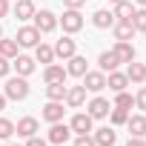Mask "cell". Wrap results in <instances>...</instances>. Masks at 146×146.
<instances>
[{
    "instance_id": "cell-1",
    "label": "cell",
    "mask_w": 146,
    "mask_h": 146,
    "mask_svg": "<svg viewBox=\"0 0 146 146\" xmlns=\"http://www.w3.org/2000/svg\"><path fill=\"white\" fill-rule=\"evenodd\" d=\"M6 100H26L29 98V83H26V78H9L6 80Z\"/></svg>"
},
{
    "instance_id": "cell-37",
    "label": "cell",
    "mask_w": 146,
    "mask_h": 146,
    "mask_svg": "<svg viewBox=\"0 0 146 146\" xmlns=\"http://www.w3.org/2000/svg\"><path fill=\"white\" fill-rule=\"evenodd\" d=\"M83 3H86V0H63V6H66V9H80Z\"/></svg>"
},
{
    "instance_id": "cell-43",
    "label": "cell",
    "mask_w": 146,
    "mask_h": 146,
    "mask_svg": "<svg viewBox=\"0 0 146 146\" xmlns=\"http://www.w3.org/2000/svg\"><path fill=\"white\" fill-rule=\"evenodd\" d=\"M109 3H120V0H109Z\"/></svg>"
},
{
    "instance_id": "cell-31",
    "label": "cell",
    "mask_w": 146,
    "mask_h": 146,
    "mask_svg": "<svg viewBox=\"0 0 146 146\" xmlns=\"http://www.w3.org/2000/svg\"><path fill=\"white\" fill-rule=\"evenodd\" d=\"M109 115H112V126H123V123L129 120V112H126V109H115V106H112Z\"/></svg>"
},
{
    "instance_id": "cell-6",
    "label": "cell",
    "mask_w": 146,
    "mask_h": 146,
    "mask_svg": "<svg viewBox=\"0 0 146 146\" xmlns=\"http://www.w3.org/2000/svg\"><path fill=\"white\" fill-rule=\"evenodd\" d=\"M69 137H72V129H69L66 123H60V120H57V123H52V129H49V135H46V140H49V143H54V146H63Z\"/></svg>"
},
{
    "instance_id": "cell-11",
    "label": "cell",
    "mask_w": 146,
    "mask_h": 146,
    "mask_svg": "<svg viewBox=\"0 0 146 146\" xmlns=\"http://www.w3.org/2000/svg\"><path fill=\"white\" fill-rule=\"evenodd\" d=\"M63 100H49L46 106H43V120H49V123H57V120H63Z\"/></svg>"
},
{
    "instance_id": "cell-38",
    "label": "cell",
    "mask_w": 146,
    "mask_h": 146,
    "mask_svg": "<svg viewBox=\"0 0 146 146\" xmlns=\"http://www.w3.org/2000/svg\"><path fill=\"white\" fill-rule=\"evenodd\" d=\"M126 146H146V140H143V137H129Z\"/></svg>"
},
{
    "instance_id": "cell-24",
    "label": "cell",
    "mask_w": 146,
    "mask_h": 146,
    "mask_svg": "<svg viewBox=\"0 0 146 146\" xmlns=\"http://www.w3.org/2000/svg\"><path fill=\"white\" fill-rule=\"evenodd\" d=\"M112 15H115V20H132V15H135V6L129 3V0H120V3H115Z\"/></svg>"
},
{
    "instance_id": "cell-16",
    "label": "cell",
    "mask_w": 146,
    "mask_h": 146,
    "mask_svg": "<svg viewBox=\"0 0 146 146\" xmlns=\"http://www.w3.org/2000/svg\"><path fill=\"white\" fill-rule=\"evenodd\" d=\"M37 120L35 117H20L17 120V126H15V132H17V137H32V135H37Z\"/></svg>"
},
{
    "instance_id": "cell-33",
    "label": "cell",
    "mask_w": 146,
    "mask_h": 146,
    "mask_svg": "<svg viewBox=\"0 0 146 146\" xmlns=\"http://www.w3.org/2000/svg\"><path fill=\"white\" fill-rule=\"evenodd\" d=\"M135 106H137V109H143V112H146V86H140V92H137V95H135Z\"/></svg>"
},
{
    "instance_id": "cell-15",
    "label": "cell",
    "mask_w": 146,
    "mask_h": 146,
    "mask_svg": "<svg viewBox=\"0 0 146 146\" xmlns=\"http://www.w3.org/2000/svg\"><path fill=\"white\" fill-rule=\"evenodd\" d=\"M69 129H72V132H78V135H89V132H92V117H89L86 112H80V115L72 117Z\"/></svg>"
},
{
    "instance_id": "cell-34",
    "label": "cell",
    "mask_w": 146,
    "mask_h": 146,
    "mask_svg": "<svg viewBox=\"0 0 146 146\" xmlns=\"http://www.w3.org/2000/svg\"><path fill=\"white\" fill-rule=\"evenodd\" d=\"M75 146H95V137L92 135H78L75 137Z\"/></svg>"
},
{
    "instance_id": "cell-21",
    "label": "cell",
    "mask_w": 146,
    "mask_h": 146,
    "mask_svg": "<svg viewBox=\"0 0 146 146\" xmlns=\"http://www.w3.org/2000/svg\"><path fill=\"white\" fill-rule=\"evenodd\" d=\"M92 23H95L98 29H112V26H115V15H112L109 9H98V12L92 15Z\"/></svg>"
},
{
    "instance_id": "cell-44",
    "label": "cell",
    "mask_w": 146,
    "mask_h": 146,
    "mask_svg": "<svg viewBox=\"0 0 146 146\" xmlns=\"http://www.w3.org/2000/svg\"><path fill=\"white\" fill-rule=\"evenodd\" d=\"M15 146H20V143H15Z\"/></svg>"
},
{
    "instance_id": "cell-25",
    "label": "cell",
    "mask_w": 146,
    "mask_h": 146,
    "mask_svg": "<svg viewBox=\"0 0 146 146\" xmlns=\"http://www.w3.org/2000/svg\"><path fill=\"white\" fill-rule=\"evenodd\" d=\"M98 66H100V72H115V69L120 66V60L115 57V52H100V57H98Z\"/></svg>"
},
{
    "instance_id": "cell-14",
    "label": "cell",
    "mask_w": 146,
    "mask_h": 146,
    "mask_svg": "<svg viewBox=\"0 0 146 146\" xmlns=\"http://www.w3.org/2000/svg\"><path fill=\"white\" fill-rule=\"evenodd\" d=\"M112 52H115V57H117L120 63H132V60H135V46H132L129 40H117Z\"/></svg>"
},
{
    "instance_id": "cell-41",
    "label": "cell",
    "mask_w": 146,
    "mask_h": 146,
    "mask_svg": "<svg viewBox=\"0 0 146 146\" xmlns=\"http://www.w3.org/2000/svg\"><path fill=\"white\" fill-rule=\"evenodd\" d=\"M135 3H137V6H146V0H135Z\"/></svg>"
},
{
    "instance_id": "cell-26",
    "label": "cell",
    "mask_w": 146,
    "mask_h": 146,
    "mask_svg": "<svg viewBox=\"0 0 146 146\" xmlns=\"http://www.w3.org/2000/svg\"><path fill=\"white\" fill-rule=\"evenodd\" d=\"M35 60H40V63H54V49L52 46H46V43H37L35 46Z\"/></svg>"
},
{
    "instance_id": "cell-27",
    "label": "cell",
    "mask_w": 146,
    "mask_h": 146,
    "mask_svg": "<svg viewBox=\"0 0 146 146\" xmlns=\"http://www.w3.org/2000/svg\"><path fill=\"white\" fill-rule=\"evenodd\" d=\"M17 40H9V37H0V54L3 57H9V60H15L17 57Z\"/></svg>"
},
{
    "instance_id": "cell-42",
    "label": "cell",
    "mask_w": 146,
    "mask_h": 146,
    "mask_svg": "<svg viewBox=\"0 0 146 146\" xmlns=\"http://www.w3.org/2000/svg\"><path fill=\"white\" fill-rule=\"evenodd\" d=\"M0 37H3V26H0Z\"/></svg>"
},
{
    "instance_id": "cell-10",
    "label": "cell",
    "mask_w": 146,
    "mask_h": 146,
    "mask_svg": "<svg viewBox=\"0 0 146 146\" xmlns=\"http://www.w3.org/2000/svg\"><path fill=\"white\" fill-rule=\"evenodd\" d=\"M86 72H89V63H86V57H80V54H72V57H69L66 75H72V78H83Z\"/></svg>"
},
{
    "instance_id": "cell-20",
    "label": "cell",
    "mask_w": 146,
    "mask_h": 146,
    "mask_svg": "<svg viewBox=\"0 0 146 146\" xmlns=\"http://www.w3.org/2000/svg\"><path fill=\"white\" fill-rule=\"evenodd\" d=\"M35 3H32V0H17V3H15V17L17 20H32L35 17Z\"/></svg>"
},
{
    "instance_id": "cell-36",
    "label": "cell",
    "mask_w": 146,
    "mask_h": 146,
    "mask_svg": "<svg viewBox=\"0 0 146 146\" xmlns=\"http://www.w3.org/2000/svg\"><path fill=\"white\" fill-rule=\"evenodd\" d=\"M26 146H49V140H43V137L32 135V137H26Z\"/></svg>"
},
{
    "instance_id": "cell-5",
    "label": "cell",
    "mask_w": 146,
    "mask_h": 146,
    "mask_svg": "<svg viewBox=\"0 0 146 146\" xmlns=\"http://www.w3.org/2000/svg\"><path fill=\"white\" fill-rule=\"evenodd\" d=\"M112 112V103L106 100V98H92L89 100V106H86V115L92 117V120H98V117H106Z\"/></svg>"
},
{
    "instance_id": "cell-29",
    "label": "cell",
    "mask_w": 146,
    "mask_h": 146,
    "mask_svg": "<svg viewBox=\"0 0 146 146\" xmlns=\"http://www.w3.org/2000/svg\"><path fill=\"white\" fill-rule=\"evenodd\" d=\"M132 106H135V98H132L126 89H123V92H117V98H115V109H126V112H129Z\"/></svg>"
},
{
    "instance_id": "cell-17",
    "label": "cell",
    "mask_w": 146,
    "mask_h": 146,
    "mask_svg": "<svg viewBox=\"0 0 146 146\" xmlns=\"http://www.w3.org/2000/svg\"><path fill=\"white\" fill-rule=\"evenodd\" d=\"M43 80L46 83H66V69L57 66V63H49L46 72H43Z\"/></svg>"
},
{
    "instance_id": "cell-28",
    "label": "cell",
    "mask_w": 146,
    "mask_h": 146,
    "mask_svg": "<svg viewBox=\"0 0 146 146\" xmlns=\"http://www.w3.org/2000/svg\"><path fill=\"white\" fill-rule=\"evenodd\" d=\"M46 98L49 100H63L66 98V86L63 83H46Z\"/></svg>"
},
{
    "instance_id": "cell-32",
    "label": "cell",
    "mask_w": 146,
    "mask_h": 146,
    "mask_svg": "<svg viewBox=\"0 0 146 146\" xmlns=\"http://www.w3.org/2000/svg\"><path fill=\"white\" fill-rule=\"evenodd\" d=\"M15 135V123L9 120V117H0V140H6V137H12Z\"/></svg>"
},
{
    "instance_id": "cell-4",
    "label": "cell",
    "mask_w": 146,
    "mask_h": 146,
    "mask_svg": "<svg viewBox=\"0 0 146 146\" xmlns=\"http://www.w3.org/2000/svg\"><path fill=\"white\" fill-rule=\"evenodd\" d=\"M17 46H23V49H35L37 43H40V32L35 29V26H23V29H17Z\"/></svg>"
},
{
    "instance_id": "cell-2",
    "label": "cell",
    "mask_w": 146,
    "mask_h": 146,
    "mask_svg": "<svg viewBox=\"0 0 146 146\" xmlns=\"http://www.w3.org/2000/svg\"><path fill=\"white\" fill-rule=\"evenodd\" d=\"M35 29L40 32V35H46V32H54L57 29V17L49 12V9H40V12H35Z\"/></svg>"
},
{
    "instance_id": "cell-12",
    "label": "cell",
    "mask_w": 146,
    "mask_h": 146,
    "mask_svg": "<svg viewBox=\"0 0 146 146\" xmlns=\"http://www.w3.org/2000/svg\"><path fill=\"white\" fill-rule=\"evenodd\" d=\"M95 135V146H115V140H117V132L112 129V126H103V129H92Z\"/></svg>"
},
{
    "instance_id": "cell-30",
    "label": "cell",
    "mask_w": 146,
    "mask_h": 146,
    "mask_svg": "<svg viewBox=\"0 0 146 146\" xmlns=\"http://www.w3.org/2000/svg\"><path fill=\"white\" fill-rule=\"evenodd\" d=\"M132 26H135V32H146V6L135 9V15H132Z\"/></svg>"
},
{
    "instance_id": "cell-18",
    "label": "cell",
    "mask_w": 146,
    "mask_h": 146,
    "mask_svg": "<svg viewBox=\"0 0 146 146\" xmlns=\"http://www.w3.org/2000/svg\"><path fill=\"white\" fill-rule=\"evenodd\" d=\"M12 66L17 69V75H20V78H29L32 72H35V57H29V54H17Z\"/></svg>"
},
{
    "instance_id": "cell-7",
    "label": "cell",
    "mask_w": 146,
    "mask_h": 146,
    "mask_svg": "<svg viewBox=\"0 0 146 146\" xmlns=\"http://www.w3.org/2000/svg\"><path fill=\"white\" fill-rule=\"evenodd\" d=\"M83 86H86V92H103L106 89V72H86Z\"/></svg>"
},
{
    "instance_id": "cell-22",
    "label": "cell",
    "mask_w": 146,
    "mask_h": 146,
    "mask_svg": "<svg viewBox=\"0 0 146 146\" xmlns=\"http://www.w3.org/2000/svg\"><path fill=\"white\" fill-rule=\"evenodd\" d=\"M126 126H129V135H132V137H143V135H146V117H143V115H132V117L126 120Z\"/></svg>"
},
{
    "instance_id": "cell-9",
    "label": "cell",
    "mask_w": 146,
    "mask_h": 146,
    "mask_svg": "<svg viewBox=\"0 0 146 146\" xmlns=\"http://www.w3.org/2000/svg\"><path fill=\"white\" fill-rule=\"evenodd\" d=\"M52 49H54V57H60V60H69L72 54H78V46H75L72 37H60Z\"/></svg>"
},
{
    "instance_id": "cell-3",
    "label": "cell",
    "mask_w": 146,
    "mask_h": 146,
    "mask_svg": "<svg viewBox=\"0 0 146 146\" xmlns=\"http://www.w3.org/2000/svg\"><path fill=\"white\" fill-rule=\"evenodd\" d=\"M60 23H63V32H69V35L80 32V29H83L80 9H66V12H63V17H60Z\"/></svg>"
},
{
    "instance_id": "cell-40",
    "label": "cell",
    "mask_w": 146,
    "mask_h": 146,
    "mask_svg": "<svg viewBox=\"0 0 146 146\" xmlns=\"http://www.w3.org/2000/svg\"><path fill=\"white\" fill-rule=\"evenodd\" d=\"M6 109V95H0V112Z\"/></svg>"
},
{
    "instance_id": "cell-8",
    "label": "cell",
    "mask_w": 146,
    "mask_h": 146,
    "mask_svg": "<svg viewBox=\"0 0 146 146\" xmlns=\"http://www.w3.org/2000/svg\"><path fill=\"white\" fill-rule=\"evenodd\" d=\"M72 109H78V106H83L86 103V86L80 83V86H66V98H63Z\"/></svg>"
},
{
    "instance_id": "cell-13",
    "label": "cell",
    "mask_w": 146,
    "mask_h": 146,
    "mask_svg": "<svg viewBox=\"0 0 146 146\" xmlns=\"http://www.w3.org/2000/svg\"><path fill=\"white\" fill-rule=\"evenodd\" d=\"M112 32H115V40H129V43H132V37H135V26H132V20H115Z\"/></svg>"
},
{
    "instance_id": "cell-23",
    "label": "cell",
    "mask_w": 146,
    "mask_h": 146,
    "mask_svg": "<svg viewBox=\"0 0 146 146\" xmlns=\"http://www.w3.org/2000/svg\"><path fill=\"white\" fill-rule=\"evenodd\" d=\"M126 78H129V83H146V66L137 63V60H132V63H129V72H126Z\"/></svg>"
},
{
    "instance_id": "cell-35",
    "label": "cell",
    "mask_w": 146,
    "mask_h": 146,
    "mask_svg": "<svg viewBox=\"0 0 146 146\" xmlns=\"http://www.w3.org/2000/svg\"><path fill=\"white\" fill-rule=\"evenodd\" d=\"M9 69H12L9 57H3V54H0V78H6V75H9Z\"/></svg>"
},
{
    "instance_id": "cell-39",
    "label": "cell",
    "mask_w": 146,
    "mask_h": 146,
    "mask_svg": "<svg viewBox=\"0 0 146 146\" xmlns=\"http://www.w3.org/2000/svg\"><path fill=\"white\" fill-rule=\"evenodd\" d=\"M9 15V0H0V17Z\"/></svg>"
},
{
    "instance_id": "cell-19",
    "label": "cell",
    "mask_w": 146,
    "mask_h": 146,
    "mask_svg": "<svg viewBox=\"0 0 146 146\" xmlns=\"http://www.w3.org/2000/svg\"><path fill=\"white\" fill-rule=\"evenodd\" d=\"M106 86L117 95V92H123L126 86H129V78L123 75V72H109V78H106Z\"/></svg>"
}]
</instances>
